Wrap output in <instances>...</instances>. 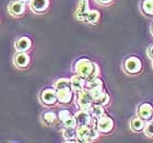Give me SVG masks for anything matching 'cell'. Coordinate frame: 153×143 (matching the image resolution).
I'll list each match as a JSON object with an SVG mask.
<instances>
[{"instance_id": "1", "label": "cell", "mask_w": 153, "mask_h": 143, "mask_svg": "<svg viewBox=\"0 0 153 143\" xmlns=\"http://www.w3.org/2000/svg\"><path fill=\"white\" fill-rule=\"evenodd\" d=\"M76 133H78V140L81 142H91V141L95 140L99 137L97 133V128H93L90 126H81L78 127L76 129Z\"/></svg>"}, {"instance_id": "2", "label": "cell", "mask_w": 153, "mask_h": 143, "mask_svg": "<svg viewBox=\"0 0 153 143\" xmlns=\"http://www.w3.org/2000/svg\"><path fill=\"white\" fill-rule=\"evenodd\" d=\"M93 68H94V64H93L92 61H90L89 59H85V58H83V59H80L78 62L76 64V73L79 74V76H83L84 79H88L92 72Z\"/></svg>"}, {"instance_id": "3", "label": "cell", "mask_w": 153, "mask_h": 143, "mask_svg": "<svg viewBox=\"0 0 153 143\" xmlns=\"http://www.w3.org/2000/svg\"><path fill=\"white\" fill-rule=\"evenodd\" d=\"M93 102H94V99H93V96L89 90L84 89L83 91L78 93V104L81 109L89 110L90 107L93 105Z\"/></svg>"}, {"instance_id": "4", "label": "cell", "mask_w": 153, "mask_h": 143, "mask_svg": "<svg viewBox=\"0 0 153 143\" xmlns=\"http://www.w3.org/2000/svg\"><path fill=\"white\" fill-rule=\"evenodd\" d=\"M113 127H114V121L109 117H106V116L102 115L101 117L97 118L96 128L99 131H101L103 133H108L113 130Z\"/></svg>"}, {"instance_id": "5", "label": "cell", "mask_w": 153, "mask_h": 143, "mask_svg": "<svg viewBox=\"0 0 153 143\" xmlns=\"http://www.w3.org/2000/svg\"><path fill=\"white\" fill-rule=\"evenodd\" d=\"M125 70L128 73L131 74H136L141 70V61L136 57L128 58L125 61Z\"/></svg>"}, {"instance_id": "6", "label": "cell", "mask_w": 153, "mask_h": 143, "mask_svg": "<svg viewBox=\"0 0 153 143\" xmlns=\"http://www.w3.org/2000/svg\"><path fill=\"white\" fill-rule=\"evenodd\" d=\"M74 118H76V127L89 126L90 122H91V119H92V115H91V113L89 110L81 109V110L78 111L74 115Z\"/></svg>"}, {"instance_id": "7", "label": "cell", "mask_w": 153, "mask_h": 143, "mask_svg": "<svg viewBox=\"0 0 153 143\" xmlns=\"http://www.w3.org/2000/svg\"><path fill=\"white\" fill-rule=\"evenodd\" d=\"M41 99L43 101V103L46 104V105H54L58 101L57 91H55L53 89H46L42 93Z\"/></svg>"}, {"instance_id": "8", "label": "cell", "mask_w": 153, "mask_h": 143, "mask_svg": "<svg viewBox=\"0 0 153 143\" xmlns=\"http://www.w3.org/2000/svg\"><path fill=\"white\" fill-rule=\"evenodd\" d=\"M71 89L72 91L76 93H80L81 91L85 89V83H86V80L83 78V76H79L78 73H76V76H74L71 78Z\"/></svg>"}, {"instance_id": "9", "label": "cell", "mask_w": 153, "mask_h": 143, "mask_svg": "<svg viewBox=\"0 0 153 143\" xmlns=\"http://www.w3.org/2000/svg\"><path fill=\"white\" fill-rule=\"evenodd\" d=\"M89 13V1L88 0H81L76 9V18L80 21L85 20L86 16Z\"/></svg>"}, {"instance_id": "10", "label": "cell", "mask_w": 153, "mask_h": 143, "mask_svg": "<svg viewBox=\"0 0 153 143\" xmlns=\"http://www.w3.org/2000/svg\"><path fill=\"white\" fill-rule=\"evenodd\" d=\"M72 89L67 87V89H61L57 90L58 94V101L60 103H69L72 99Z\"/></svg>"}, {"instance_id": "11", "label": "cell", "mask_w": 153, "mask_h": 143, "mask_svg": "<svg viewBox=\"0 0 153 143\" xmlns=\"http://www.w3.org/2000/svg\"><path fill=\"white\" fill-rule=\"evenodd\" d=\"M152 114H153V107L149 103H144V104L140 105V107L138 109V115L142 119H149V118H151Z\"/></svg>"}, {"instance_id": "12", "label": "cell", "mask_w": 153, "mask_h": 143, "mask_svg": "<svg viewBox=\"0 0 153 143\" xmlns=\"http://www.w3.org/2000/svg\"><path fill=\"white\" fill-rule=\"evenodd\" d=\"M30 62L29 56L24 53V51H20L19 54L16 55L14 57V64L19 68H25Z\"/></svg>"}, {"instance_id": "13", "label": "cell", "mask_w": 153, "mask_h": 143, "mask_svg": "<svg viewBox=\"0 0 153 143\" xmlns=\"http://www.w3.org/2000/svg\"><path fill=\"white\" fill-rule=\"evenodd\" d=\"M62 134L67 142H74L78 140V133H76V128H65Z\"/></svg>"}, {"instance_id": "14", "label": "cell", "mask_w": 153, "mask_h": 143, "mask_svg": "<svg viewBox=\"0 0 153 143\" xmlns=\"http://www.w3.org/2000/svg\"><path fill=\"white\" fill-rule=\"evenodd\" d=\"M9 11L12 13L13 16H21L24 11V3L23 1H14L11 3V6L9 8Z\"/></svg>"}, {"instance_id": "15", "label": "cell", "mask_w": 153, "mask_h": 143, "mask_svg": "<svg viewBox=\"0 0 153 143\" xmlns=\"http://www.w3.org/2000/svg\"><path fill=\"white\" fill-rule=\"evenodd\" d=\"M48 6V0H32L31 7L35 12H43Z\"/></svg>"}, {"instance_id": "16", "label": "cell", "mask_w": 153, "mask_h": 143, "mask_svg": "<svg viewBox=\"0 0 153 143\" xmlns=\"http://www.w3.org/2000/svg\"><path fill=\"white\" fill-rule=\"evenodd\" d=\"M31 47V39L27 37H21L16 41V49L19 51H25Z\"/></svg>"}, {"instance_id": "17", "label": "cell", "mask_w": 153, "mask_h": 143, "mask_svg": "<svg viewBox=\"0 0 153 143\" xmlns=\"http://www.w3.org/2000/svg\"><path fill=\"white\" fill-rule=\"evenodd\" d=\"M90 92H91V94H92L93 99H94V103H95V104H99V103L101 102V99H103V96L105 95V92L103 91L102 86L95 87V89L91 90Z\"/></svg>"}, {"instance_id": "18", "label": "cell", "mask_w": 153, "mask_h": 143, "mask_svg": "<svg viewBox=\"0 0 153 143\" xmlns=\"http://www.w3.org/2000/svg\"><path fill=\"white\" fill-rule=\"evenodd\" d=\"M144 127H146V122H144V120L141 117L134 118V120L131 121V128L134 131H137V132L144 130Z\"/></svg>"}, {"instance_id": "19", "label": "cell", "mask_w": 153, "mask_h": 143, "mask_svg": "<svg viewBox=\"0 0 153 143\" xmlns=\"http://www.w3.org/2000/svg\"><path fill=\"white\" fill-rule=\"evenodd\" d=\"M89 111L91 113L92 117H95L96 119L99 117H101L102 115H104V108H103V105L101 104H95V105H92L90 107Z\"/></svg>"}, {"instance_id": "20", "label": "cell", "mask_w": 153, "mask_h": 143, "mask_svg": "<svg viewBox=\"0 0 153 143\" xmlns=\"http://www.w3.org/2000/svg\"><path fill=\"white\" fill-rule=\"evenodd\" d=\"M99 86H103L102 80L99 79V78H95V79L93 80H89L85 83V90H89V91L95 89V87H99Z\"/></svg>"}, {"instance_id": "21", "label": "cell", "mask_w": 153, "mask_h": 143, "mask_svg": "<svg viewBox=\"0 0 153 143\" xmlns=\"http://www.w3.org/2000/svg\"><path fill=\"white\" fill-rule=\"evenodd\" d=\"M55 87H56V90L67 89V87L71 89V81L68 79H59L57 82L55 83Z\"/></svg>"}, {"instance_id": "22", "label": "cell", "mask_w": 153, "mask_h": 143, "mask_svg": "<svg viewBox=\"0 0 153 143\" xmlns=\"http://www.w3.org/2000/svg\"><path fill=\"white\" fill-rule=\"evenodd\" d=\"M142 10L148 16H153V0H144L142 3Z\"/></svg>"}, {"instance_id": "23", "label": "cell", "mask_w": 153, "mask_h": 143, "mask_svg": "<svg viewBox=\"0 0 153 143\" xmlns=\"http://www.w3.org/2000/svg\"><path fill=\"white\" fill-rule=\"evenodd\" d=\"M56 119H57V117H56V115H55L53 111L45 113L44 116H43V120H44L45 124H48V126H51V124L56 121Z\"/></svg>"}, {"instance_id": "24", "label": "cell", "mask_w": 153, "mask_h": 143, "mask_svg": "<svg viewBox=\"0 0 153 143\" xmlns=\"http://www.w3.org/2000/svg\"><path fill=\"white\" fill-rule=\"evenodd\" d=\"M99 16H100L99 11L92 10V11H89V13H88V16L85 18V21L89 23H95L99 20Z\"/></svg>"}, {"instance_id": "25", "label": "cell", "mask_w": 153, "mask_h": 143, "mask_svg": "<svg viewBox=\"0 0 153 143\" xmlns=\"http://www.w3.org/2000/svg\"><path fill=\"white\" fill-rule=\"evenodd\" d=\"M64 126H65V128H76V118L72 117V116H70L67 120L64 121Z\"/></svg>"}, {"instance_id": "26", "label": "cell", "mask_w": 153, "mask_h": 143, "mask_svg": "<svg viewBox=\"0 0 153 143\" xmlns=\"http://www.w3.org/2000/svg\"><path fill=\"white\" fill-rule=\"evenodd\" d=\"M144 132L147 136L153 138V120L149 121L148 124H146V127H144Z\"/></svg>"}, {"instance_id": "27", "label": "cell", "mask_w": 153, "mask_h": 143, "mask_svg": "<svg viewBox=\"0 0 153 143\" xmlns=\"http://www.w3.org/2000/svg\"><path fill=\"white\" fill-rule=\"evenodd\" d=\"M70 116H71L70 113H69L68 110H66V109H65V110H61L60 113H59V119H60L62 122H64L65 120H67Z\"/></svg>"}, {"instance_id": "28", "label": "cell", "mask_w": 153, "mask_h": 143, "mask_svg": "<svg viewBox=\"0 0 153 143\" xmlns=\"http://www.w3.org/2000/svg\"><path fill=\"white\" fill-rule=\"evenodd\" d=\"M109 103V95L107 94V93H105V95L103 96V99H101V102L99 103V104H101V105H103V106H105V105H107Z\"/></svg>"}, {"instance_id": "29", "label": "cell", "mask_w": 153, "mask_h": 143, "mask_svg": "<svg viewBox=\"0 0 153 143\" xmlns=\"http://www.w3.org/2000/svg\"><path fill=\"white\" fill-rule=\"evenodd\" d=\"M99 3H101V4H107V3L112 2L113 0H96Z\"/></svg>"}, {"instance_id": "30", "label": "cell", "mask_w": 153, "mask_h": 143, "mask_svg": "<svg viewBox=\"0 0 153 143\" xmlns=\"http://www.w3.org/2000/svg\"><path fill=\"white\" fill-rule=\"evenodd\" d=\"M148 54H149V57H150L151 59H153V46H151V47H150V49H149V53H148Z\"/></svg>"}, {"instance_id": "31", "label": "cell", "mask_w": 153, "mask_h": 143, "mask_svg": "<svg viewBox=\"0 0 153 143\" xmlns=\"http://www.w3.org/2000/svg\"><path fill=\"white\" fill-rule=\"evenodd\" d=\"M21 1H23V2H26V1H29V0H21Z\"/></svg>"}, {"instance_id": "32", "label": "cell", "mask_w": 153, "mask_h": 143, "mask_svg": "<svg viewBox=\"0 0 153 143\" xmlns=\"http://www.w3.org/2000/svg\"><path fill=\"white\" fill-rule=\"evenodd\" d=\"M152 32H153V25H152Z\"/></svg>"}]
</instances>
